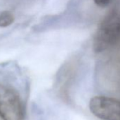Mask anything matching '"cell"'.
I'll use <instances>...</instances> for the list:
<instances>
[{
	"label": "cell",
	"mask_w": 120,
	"mask_h": 120,
	"mask_svg": "<svg viewBox=\"0 0 120 120\" xmlns=\"http://www.w3.org/2000/svg\"><path fill=\"white\" fill-rule=\"evenodd\" d=\"M120 42V3L115 5L102 19L93 40L95 52H101Z\"/></svg>",
	"instance_id": "6da1fadb"
},
{
	"label": "cell",
	"mask_w": 120,
	"mask_h": 120,
	"mask_svg": "<svg viewBox=\"0 0 120 120\" xmlns=\"http://www.w3.org/2000/svg\"><path fill=\"white\" fill-rule=\"evenodd\" d=\"M0 117L2 120H24L25 108L18 92L0 83Z\"/></svg>",
	"instance_id": "7a4b0ae2"
},
{
	"label": "cell",
	"mask_w": 120,
	"mask_h": 120,
	"mask_svg": "<svg viewBox=\"0 0 120 120\" xmlns=\"http://www.w3.org/2000/svg\"><path fill=\"white\" fill-rule=\"evenodd\" d=\"M90 112L102 120H120V101L106 96H95L89 102Z\"/></svg>",
	"instance_id": "3957f363"
},
{
	"label": "cell",
	"mask_w": 120,
	"mask_h": 120,
	"mask_svg": "<svg viewBox=\"0 0 120 120\" xmlns=\"http://www.w3.org/2000/svg\"><path fill=\"white\" fill-rule=\"evenodd\" d=\"M14 21V15L9 11H3L0 14V27L6 28L12 24Z\"/></svg>",
	"instance_id": "277c9868"
},
{
	"label": "cell",
	"mask_w": 120,
	"mask_h": 120,
	"mask_svg": "<svg viewBox=\"0 0 120 120\" xmlns=\"http://www.w3.org/2000/svg\"><path fill=\"white\" fill-rule=\"evenodd\" d=\"M93 1L96 5L101 7H104L108 5L112 2V0H93Z\"/></svg>",
	"instance_id": "5b68a950"
}]
</instances>
